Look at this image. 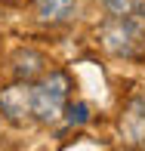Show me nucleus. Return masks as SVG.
Segmentation results:
<instances>
[{
  "instance_id": "5",
  "label": "nucleus",
  "mask_w": 145,
  "mask_h": 151,
  "mask_svg": "<svg viewBox=\"0 0 145 151\" xmlns=\"http://www.w3.org/2000/svg\"><path fill=\"white\" fill-rule=\"evenodd\" d=\"M102 3H105V9L111 12V16H130L139 0H102Z\"/></svg>"
},
{
  "instance_id": "3",
  "label": "nucleus",
  "mask_w": 145,
  "mask_h": 151,
  "mask_svg": "<svg viewBox=\"0 0 145 151\" xmlns=\"http://www.w3.org/2000/svg\"><path fill=\"white\" fill-rule=\"evenodd\" d=\"M102 43L114 56H130L139 43V28H136V22H130V16H114L102 28Z\"/></svg>"
},
{
  "instance_id": "4",
  "label": "nucleus",
  "mask_w": 145,
  "mask_h": 151,
  "mask_svg": "<svg viewBox=\"0 0 145 151\" xmlns=\"http://www.w3.org/2000/svg\"><path fill=\"white\" fill-rule=\"evenodd\" d=\"M80 0H37V19L43 25H65L77 16Z\"/></svg>"
},
{
  "instance_id": "2",
  "label": "nucleus",
  "mask_w": 145,
  "mask_h": 151,
  "mask_svg": "<svg viewBox=\"0 0 145 151\" xmlns=\"http://www.w3.org/2000/svg\"><path fill=\"white\" fill-rule=\"evenodd\" d=\"M0 114L12 123H28L34 120V83L19 80L0 90Z\"/></svg>"
},
{
  "instance_id": "7",
  "label": "nucleus",
  "mask_w": 145,
  "mask_h": 151,
  "mask_svg": "<svg viewBox=\"0 0 145 151\" xmlns=\"http://www.w3.org/2000/svg\"><path fill=\"white\" fill-rule=\"evenodd\" d=\"M136 9H139L142 16H145V0H139V3H136Z\"/></svg>"
},
{
  "instance_id": "6",
  "label": "nucleus",
  "mask_w": 145,
  "mask_h": 151,
  "mask_svg": "<svg viewBox=\"0 0 145 151\" xmlns=\"http://www.w3.org/2000/svg\"><path fill=\"white\" fill-rule=\"evenodd\" d=\"M84 120H87V105L84 102L68 105V123H84Z\"/></svg>"
},
{
  "instance_id": "1",
  "label": "nucleus",
  "mask_w": 145,
  "mask_h": 151,
  "mask_svg": "<svg viewBox=\"0 0 145 151\" xmlns=\"http://www.w3.org/2000/svg\"><path fill=\"white\" fill-rule=\"evenodd\" d=\"M68 90L71 80L65 71H50L40 83H34V120L56 123L68 108Z\"/></svg>"
}]
</instances>
